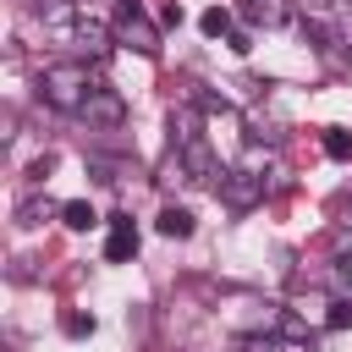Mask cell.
Returning a JSON list of instances; mask_svg holds the SVG:
<instances>
[{
	"mask_svg": "<svg viewBox=\"0 0 352 352\" xmlns=\"http://www.w3.org/2000/svg\"><path fill=\"white\" fill-rule=\"evenodd\" d=\"M94 88H99V82L88 77L82 60H55V66L38 72V99H44L50 110H60V116H82V104H88Z\"/></svg>",
	"mask_w": 352,
	"mask_h": 352,
	"instance_id": "obj_1",
	"label": "cell"
},
{
	"mask_svg": "<svg viewBox=\"0 0 352 352\" xmlns=\"http://www.w3.org/2000/svg\"><path fill=\"white\" fill-rule=\"evenodd\" d=\"M264 182H270V160L258 154V148H248L226 176H220V198H226V209H253L258 198H264Z\"/></svg>",
	"mask_w": 352,
	"mask_h": 352,
	"instance_id": "obj_2",
	"label": "cell"
},
{
	"mask_svg": "<svg viewBox=\"0 0 352 352\" xmlns=\"http://www.w3.org/2000/svg\"><path fill=\"white\" fill-rule=\"evenodd\" d=\"M116 44H126L138 55H160V28L143 16L138 0H116Z\"/></svg>",
	"mask_w": 352,
	"mask_h": 352,
	"instance_id": "obj_3",
	"label": "cell"
},
{
	"mask_svg": "<svg viewBox=\"0 0 352 352\" xmlns=\"http://www.w3.org/2000/svg\"><path fill=\"white\" fill-rule=\"evenodd\" d=\"M176 154H182L187 182H192V187H220V176H226V170H220V160H214V148H209V138H204V132H198V138H187Z\"/></svg>",
	"mask_w": 352,
	"mask_h": 352,
	"instance_id": "obj_4",
	"label": "cell"
},
{
	"mask_svg": "<svg viewBox=\"0 0 352 352\" xmlns=\"http://www.w3.org/2000/svg\"><path fill=\"white\" fill-rule=\"evenodd\" d=\"M82 121H88V132H116L126 121V99L116 88H94L88 104H82Z\"/></svg>",
	"mask_w": 352,
	"mask_h": 352,
	"instance_id": "obj_5",
	"label": "cell"
},
{
	"mask_svg": "<svg viewBox=\"0 0 352 352\" xmlns=\"http://www.w3.org/2000/svg\"><path fill=\"white\" fill-rule=\"evenodd\" d=\"M292 16H297V0H242L248 28H286Z\"/></svg>",
	"mask_w": 352,
	"mask_h": 352,
	"instance_id": "obj_6",
	"label": "cell"
},
{
	"mask_svg": "<svg viewBox=\"0 0 352 352\" xmlns=\"http://www.w3.org/2000/svg\"><path fill=\"white\" fill-rule=\"evenodd\" d=\"M138 253V226H132V214H110V236H104V258L110 264H126Z\"/></svg>",
	"mask_w": 352,
	"mask_h": 352,
	"instance_id": "obj_7",
	"label": "cell"
},
{
	"mask_svg": "<svg viewBox=\"0 0 352 352\" xmlns=\"http://www.w3.org/2000/svg\"><path fill=\"white\" fill-rule=\"evenodd\" d=\"M302 33H308V44H314V50H324V55L346 44V38H341V28H336L330 16H302Z\"/></svg>",
	"mask_w": 352,
	"mask_h": 352,
	"instance_id": "obj_8",
	"label": "cell"
},
{
	"mask_svg": "<svg viewBox=\"0 0 352 352\" xmlns=\"http://www.w3.org/2000/svg\"><path fill=\"white\" fill-rule=\"evenodd\" d=\"M154 226H160V236H170V242H182V236H192V214H187V209H176V204H165Z\"/></svg>",
	"mask_w": 352,
	"mask_h": 352,
	"instance_id": "obj_9",
	"label": "cell"
},
{
	"mask_svg": "<svg viewBox=\"0 0 352 352\" xmlns=\"http://www.w3.org/2000/svg\"><path fill=\"white\" fill-rule=\"evenodd\" d=\"M50 214H55V204H50V198H38V192L16 204V226H44Z\"/></svg>",
	"mask_w": 352,
	"mask_h": 352,
	"instance_id": "obj_10",
	"label": "cell"
},
{
	"mask_svg": "<svg viewBox=\"0 0 352 352\" xmlns=\"http://www.w3.org/2000/svg\"><path fill=\"white\" fill-rule=\"evenodd\" d=\"M198 28H204L209 38H231V33H236V28H231V11H226V6H209V11L198 16Z\"/></svg>",
	"mask_w": 352,
	"mask_h": 352,
	"instance_id": "obj_11",
	"label": "cell"
},
{
	"mask_svg": "<svg viewBox=\"0 0 352 352\" xmlns=\"http://www.w3.org/2000/svg\"><path fill=\"white\" fill-rule=\"evenodd\" d=\"M60 220H66L72 231H88L99 214H94V204H88V198H72V204H60Z\"/></svg>",
	"mask_w": 352,
	"mask_h": 352,
	"instance_id": "obj_12",
	"label": "cell"
},
{
	"mask_svg": "<svg viewBox=\"0 0 352 352\" xmlns=\"http://www.w3.org/2000/svg\"><path fill=\"white\" fill-rule=\"evenodd\" d=\"M236 346H242V352H292V341L275 336V330H264V336H242Z\"/></svg>",
	"mask_w": 352,
	"mask_h": 352,
	"instance_id": "obj_13",
	"label": "cell"
},
{
	"mask_svg": "<svg viewBox=\"0 0 352 352\" xmlns=\"http://www.w3.org/2000/svg\"><path fill=\"white\" fill-rule=\"evenodd\" d=\"M324 154L330 160H352V132L346 126H324Z\"/></svg>",
	"mask_w": 352,
	"mask_h": 352,
	"instance_id": "obj_14",
	"label": "cell"
},
{
	"mask_svg": "<svg viewBox=\"0 0 352 352\" xmlns=\"http://www.w3.org/2000/svg\"><path fill=\"white\" fill-rule=\"evenodd\" d=\"M330 286H336V297H352V253H341L330 264Z\"/></svg>",
	"mask_w": 352,
	"mask_h": 352,
	"instance_id": "obj_15",
	"label": "cell"
},
{
	"mask_svg": "<svg viewBox=\"0 0 352 352\" xmlns=\"http://www.w3.org/2000/svg\"><path fill=\"white\" fill-rule=\"evenodd\" d=\"M324 330H352V297H336V302H330Z\"/></svg>",
	"mask_w": 352,
	"mask_h": 352,
	"instance_id": "obj_16",
	"label": "cell"
},
{
	"mask_svg": "<svg viewBox=\"0 0 352 352\" xmlns=\"http://www.w3.org/2000/svg\"><path fill=\"white\" fill-rule=\"evenodd\" d=\"M60 330L66 336H94V314H77L72 308V314H60Z\"/></svg>",
	"mask_w": 352,
	"mask_h": 352,
	"instance_id": "obj_17",
	"label": "cell"
},
{
	"mask_svg": "<svg viewBox=\"0 0 352 352\" xmlns=\"http://www.w3.org/2000/svg\"><path fill=\"white\" fill-rule=\"evenodd\" d=\"M302 16H330V11H352V0H297Z\"/></svg>",
	"mask_w": 352,
	"mask_h": 352,
	"instance_id": "obj_18",
	"label": "cell"
},
{
	"mask_svg": "<svg viewBox=\"0 0 352 352\" xmlns=\"http://www.w3.org/2000/svg\"><path fill=\"white\" fill-rule=\"evenodd\" d=\"M160 22H165V28H182V6H176V0H170V6H165V11H160Z\"/></svg>",
	"mask_w": 352,
	"mask_h": 352,
	"instance_id": "obj_19",
	"label": "cell"
},
{
	"mask_svg": "<svg viewBox=\"0 0 352 352\" xmlns=\"http://www.w3.org/2000/svg\"><path fill=\"white\" fill-rule=\"evenodd\" d=\"M50 170H55V160H50V154H44V160H33V170H28V176H33V182H44V176H50Z\"/></svg>",
	"mask_w": 352,
	"mask_h": 352,
	"instance_id": "obj_20",
	"label": "cell"
}]
</instances>
